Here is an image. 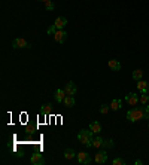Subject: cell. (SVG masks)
Here are the masks:
<instances>
[{"label":"cell","mask_w":149,"mask_h":165,"mask_svg":"<svg viewBox=\"0 0 149 165\" xmlns=\"http://www.w3.org/2000/svg\"><path fill=\"white\" fill-rule=\"evenodd\" d=\"M127 119L128 122L134 124L137 121H142V119H149V106H143V107H133L127 112Z\"/></svg>","instance_id":"6da1fadb"},{"label":"cell","mask_w":149,"mask_h":165,"mask_svg":"<svg viewBox=\"0 0 149 165\" xmlns=\"http://www.w3.org/2000/svg\"><path fill=\"white\" fill-rule=\"evenodd\" d=\"M93 131L91 130H81L78 132V140L81 141V144L85 147H91L93 146Z\"/></svg>","instance_id":"7a4b0ae2"},{"label":"cell","mask_w":149,"mask_h":165,"mask_svg":"<svg viewBox=\"0 0 149 165\" xmlns=\"http://www.w3.org/2000/svg\"><path fill=\"white\" fill-rule=\"evenodd\" d=\"M12 48L14 49H30L31 48V45L28 43L26 39H22V37H17L12 43Z\"/></svg>","instance_id":"3957f363"},{"label":"cell","mask_w":149,"mask_h":165,"mask_svg":"<svg viewBox=\"0 0 149 165\" xmlns=\"http://www.w3.org/2000/svg\"><path fill=\"white\" fill-rule=\"evenodd\" d=\"M76 158H78V162H79V164L88 165V164H91V162H93L91 155H89L88 152H79V153L76 155Z\"/></svg>","instance_id":"277c9868"},{"label":"cell","mask_w":149,"mask_h":165,"mask_svg":"<svg viewBox=\"0 0 149 165\" xmlns=\"http://www.w3.org/2000/svg\"><path fill=\"white\" fill-rule=\"evenodd\" d=\"M67 31L66 30H57L54 33V39L57 43H64L66 42V39H67Z\"/></svg>","instance_id":"5b68a950"},{"label":"cell","mask_w":149,"mask_h":165,"mask_svg":"<svg viewBox=\"0 0 149 165\" xmlns=\"http://www.w3.org/2000/svg\"><path fill=\"white\" fill-rule=\"evenodd\" d=\"M94 161H95V164H104V162L108 161V153H106V150L97 152L94 156Z\"/></svg>","instance_id":"8992f818"},{"label":"cell","mask_w":149,"mask_h":165,"mask_svg":"<svg viewBox=\"0 0 149 165\" xmlns=\"http://www.w3.org/2000/svg\"><path fill=\"white\" fill-rule=\"evenodd\" d=\"M66 25H67V18H66V16H58L54 22L55 30H64Z\"/></svg>","instance_id":"52a82bcc"},{"label":"cell","mask_w":149,"mask_h":165,"mask_svg":"<svg viewBox=\"0 0 149 165\" xmlns=\"http://www.w3.org/2000/svg\"><path fill=\"white\" fill-rule=\"evenodd\" d=\"M140 100V95H137L136 92H130L128 95H125V101L130 104V106H136Z\"/></svg>","instance_id":"ba28073f"},{"label":"cell","mask_w":149,"mask_h":165,"mask_svg":"<svg viewBox=\"0 0 149 165\" xmlns=\"http://www.w3.org/2000/svg\"><path fill=\"white\" fill-rule=\"evenodd\" d=\"M64 89V92L67 94V95H72L73 97L76 92H78V88H76V85H74L73 82H69V83H66V86L63 88Z\"/></svg>","instance_id":"9c48e42d"},{"label":"cell","mask_w":149,"mask_h":165,"mask_svg":"<svg viewBox=\"0 0 149 165\" xmlns=\"http://www.w3.org/2000/svg\"><path fill=\"white\" fill-rule=\"evenodd\" d=\"M30 162L34 165H43L45 164V159H43V156L41 153H33V156L30 158Z\"/></svg>","instance_id":"30bf717a"},{"label":"cell","mask_w":149,"mask_h":165,"mask_svg":"<svg viewBox=\"0 0 149 165\" xmlns=\"http://www.w3.org/2000/svg\"><path fill=\"white\" fill-rule=\"evenodd\" d=\"M66 92H64V89H57L54 94V100L57 101V103H63L64 101V98H66Z\"/></svg>","instance_id":"8fae6325"},{"label":"cell","mask_w":149,"mask_h":165,"mask_svg":"<svg viewBox=\"0 0 149 165\" xmlns=\"http://www.w3.org/2000/svg\"><path fill=\"white\" fill-rule=\"evenodd\" d=\"M108 66L112 71H119V70H121V62L118 61V60H109Z\"/></svg>","instance_id":"7c38bea8"},{"label":"cell","mask_w":149,"mask_h":165,"mask_svg":"<svg viewBox=\"0 0 149 165\" xmlns=\"http://www.w3.org/2000/svg\"><path fill=\"white\" fill-rule=\"evenodd\" d=\"M137 89L140 91V92H149V83L146 80H139L137 82Z\"/></svg>","instance_id":"4fadbf2b"},{"label":"cell","mask_w":149,"mask_h":165,"mask_svg":"<svg viewBox=\"0 0 149 165\" xmlns=\"http://www.w3.org/2000/svg\"><path fill=\"white\" fill-rule=\"evenodd\" d=\"M89 130L93 131L94 134H100V132H102V124L97 122V121H94V122L89 124Z\"/></svg>","instance_id":"5bb4252c"},{"label":"cell","mask_w":149,"mask_h":165,"mask_svg":"<svg viewBox=\"0 0 149 165\" xmlns=\"http://www.w3.org/2000/svg\"><path fill=\"white\" fill-rule=\"evenodd\" d=\"M74 98L72 95H66V98H64V101H63V104H64V107H67V109H70V107H73L74 106Z\"/></svg>","instance_id":"9a60e30c"},{"label":"cell","mask_w":149,"mask_h":165,"mask_svg":"<svg viewBox=\"0 0 149 165\" xmlns=\"http://www.w3.org/2000/svg\"><path fill=\"white\" fill-rule=\"evenodd\" d=\"M122 107V101L121 100H118V98H113L112 100V103H110V110H119Z\"/></svg>","instance_id":"2e32d148"},{"label":"cell","mask_w":149,"mask_h":165,"mask_svg":"<svg viewBox=\"0 0 149 165\" xmlns=\"http://www.w3.org/2000/svg\"><path fill=\"white\" fill-rule=\"evenodd\" d=\"M103 143H104V140H103L102 137H95L93 138V147H103Z\"/></svg>","instance_id":"e0dca14e"},{"label":"cell","mask_w":149,"mask_h":165,"mask_svg":"<svg viewBox=\"0 0 149 165\" xmlns=\"http://www.w3.org/2000/svg\"><path fill=\"white\" fill-rule=\"evenodd\" d=\"M76 155H78V153H74L73 149H66V150H64V158L66 159H73Z\"/></svg>","instance_id":"ac0fdd59"},{"label":"cell","mask_w":149,"mask_h":165,"mask_svg":"<svg viewBox=\"0 0 149 165\" xmlns=\"http://www.w3.org/2000/svg\"><path fill=\"white\" fill-rule=\"evenodd\" d=\"M142 77H143V71L140 69H137L133 71V79H134V80L139 82V80H142Z\"/></svg>","instance_id":"d6986e66"},{"label":"cell","mask_w":149,"mask_h":165,"mask_svg":"<svg viewBox=\"0 0 149 165\" xmlns=\"http://www.w3.org/2000/svg\"><path fill=\"white\" fill-rule=\"evenodd\" d=\"M140 103L145 106V104H148V101H149V95L146 94V92H143V95H140V100H139Z\"/></svg>","instance_id":"ffe728a7"},{"label":"cell","mask_w":149,"mask_h":165,"mask_svg":"<svg viewBox=\"0 0 149 165\" xmlns=\"http://www.w3.org/2000/svg\"><path fill=\"white\" fill-rule=\"evenodd\" d=\"M103 147L112 149V147H113V140H112V138H109V140H104V143H103Z\"/></svg>","instance_id":"44dd1931"},{"label":"cell","mask_w":149,"mask_h":165,"mask_svg":"<svg viewBox=\"0 0 149 165\" xmlns=\"http://www.w3.org/2000/svg\"><path fill=\"white\" fill-rule=\"evenodd\" d=\"M109 110H110V106H108V104H103V106H100V113H102V115H106Z\"/></svg>","instance_id":"7402d4cb"},{"label":"cell","mask_w":149,"mask_h":165,"mask_svg":"<svg viewBox=\"0 0 149 165\" xmlns=\"http://www.w3.org/2000/svg\"><path fill=\"white\" fill-rule=\"evenodd\" d=\"M112 164L113 165H125V161L122 158H115L113 161H112Z\"/></svg>","instance_id":"603a6c76"},{"label":"cell","mask_w":149,"mask_h":165,"mask_svg":"<svg viewBox=\"0 0 149 165\" xmlns=\"http://www.w3.org/2000/svg\"><path fill=\"white\" fill-rule=\"evenodd\" d=\"M51 107H52L51 104H43V106H42V115H45V113H48V112L51 110Z\"/></svg>","instance_id":"cb8c5ba5"},{"label":"cell","mask_w":149,"mask_h":165,"mask_svg":"<svg viewBox=\"0 0 149 165\" xmlns=\"http://www.w3.org/2000/svg\"><path fill=\"white\" fill-rule=\"evenodd\" d=\"M45 7H46V11H54V9H55L54 3H52V2H51V0H49V2H46V3H45Z\"/></svg>","instance_id":"d4e9b609"},{"label":"cell","mask_w":149,"mask_h":165,"mask_svg":"<svg viewBox=\"0 0 149 165\" xmlns=\"http://www.w3.org/2000/svg\"><path fill=\"white\" fill-rule=\"evenodd\" d=\"M134 164H136V165H142V164H143V162H142V161H140V159H137V161H136Z\"/></svg>","instance_id":"484cf974"},{"label":"cell","mask_w":149,"mask_h":165,"mask_svg":"<svg viewBox=\"0 0 149 165\" xmlns=\"http://www.w3.org/2000/svg\"><path fill=\"white\" fill-rule=\"evenodd\" d=\"M39 2H43V3H46V2H49V0H39Z\"/></svg>","instance_id":"4316f807"},{"label":"cell","mask_w":149,"mask_h":165,"mask_svg":"<svg viewBox=\"0 0 149 165\" xmlns=\"http://www.w3.org/2000/svg\"><path fill=\"white\" fill-rule=\"evenodd\" d=\"M148 128H149V125H148Z\"/></svg>","instance_id":"83f0119b"}]
</instances>
